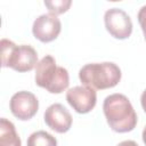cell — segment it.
Here are the masks:
<instances>
[{
	"label": "cell",
	"instance_id": "obj_1",
	"mask_svg": "<svg viewBox=\"0 0 146 146\" xmlns=\"http://www.w3.org/2000/svg\"><path fill=\"white\" fill-rule=\"evenodd\" d=\"M103 111L110 128L115 132H129L137 124V114L130 100L122 94L107 96L103 104Z\"/></svg>",
	"mask_w": 146,
	"mask_h": 146
},
{
	"label": "cell",
	"instance_id": "obj_2",
	"mask_svg": "<svg viewBox=\"0 0 146 146\" xmlns=\"http://www.w3.org/2000/svg\"><path fill=\"white\" fill-rule=\"evenodd\" d=\"M79 79L83 86L92 89H108L115 87L121 80L120 67L112 62L91 63L82 66Z\"/></svg>",
	"mask_w": 146,
	"mask_h": 146
},
{
	"label": "cell",
	"instance_id": "obj_3",
	"mask_svg": "<svg viewBox=\"0 0 146 146\" xmlns=\"http://www.w3.org/2000/svg\"><path fill=\"white\" fill-rule=\"evenodd\" d=\"M35 83L50 94H60L70 84L68 72L57 66L52 56L46 55L35 66Z\"/></svg>",
	"mask_w": 146,
	"mask_h": 146
},
{
	"label": "cell",
	"instance_id": "obj_4",
	"mask_svg": "<svg viewBox=\"0 0 146 146\" xmlns=\"http://www.w3.org/2000/svg\"><path fill=\"white\" fill-rule=\"evenodd\" d=\"M38 54L29 44L16 46L8 39H1V65L17 72H29L38 64Z\"/></svg>",
	"mask_w": 146,
	"mask_h": 146
},
{
	"label": "cell",
	"instance_id": "obj_5",
	"mask_svg": "<svg viewBox=\"0 0 146 146\" xmlns=\"http://www.w3.org/2000/svg\"><path fill=\"white\" fill-rule=\"evenodd\" d=\"M105 27L107 32L119 40H124L131 35L132 22L129 15L120 8H111L104 15Z\"/></svg>",
	"mask_w": 146,
	"mask_h": 146
},
{
	"label": "cell",
	"instance_id": "obj_6",
	"mask_svg": "<svg viewBox=\"0 0 146 146\" xmlns=\"http://www.w3.org/2000/svg\"><path fill=\"white\" fill-rule=\"evenodd\" d=\"M9 107L15 117L21 121H27L36 114L39 110V102L32 92L23 90L13 95Z\"/></svg>",
	"mask_w": 146,
	"mask_h": 146
},
{
	"label": "cell",
	"instance_id": "obj_7",
	"mask_svg": "<svg viewBox=\"0 0 146 146\" xmlns=\"http://www.w3.org/2000/svg\"><path fill=\"white\" fill-rule=\"evenodd\" d=\"M66 100L76 113L86 114L94 110L97 102V95L92 88L76 86L67 90Z\"/></svg>",
	"mask_w": 146,
	"mask_h": 146
},
{
	"label": "cell",
	"instance_id": "obj_8",
	"mask_svg": "<svg viewBox=\"0 0 146 146\" xmlns=\"http://www.w3.org/2000/svg\"><path fill=\"white\" fill-rule=\"evenodd\" d=\"M62 24L59 18L52 14H42L33 22L32 33L41 42H51L59 35Z\"/></svg>",
	"mask_w": 146,
	"mask_h": 146
},
{
	"label": "cell",
	"instance_id": "obj_9",
	"mask_svg": "<svg viewBox=\"0 0 146 146\" xmlns=\"http://www.w3.org/2000/svg\"><path fill=\"white\" fill-rule=\"evenodd\" d=\"M43 119H44L46 124L51 130H54L58 133L67 132L72 125L71 113L64 105H62L59 103L50 105L46 110V112L43 114Z\"/></svg>",
	"mask_w": 146,
	"mask_h": 146
},
{
	"label": "cell",
	"instance_id": "obj_10",
	"mask_svg": "<svg viewBox=\"0 0 146 146\" xmlns=\"http://www.w3.org/2000/svg\"><path fill=\"white\" fill-rule=\"evenodd\" d=\"M0 146H22L14 123L5 117L0 120Z\"/></svg>",
	"mask_w": 146,
	"mask_h": 146
},
{
	"label": "cell",
	"instance_id": "obj_11",
	"mask_svg": "<svg viewBox=\"0 0 146 146\" xmlns=\"http://www.w3.org/2000/svg\"><path fill=\"white\" fill-rule=\"evenodd\" d=\"M26 144L27 146H57V140L52 135L39 130L30 135Z\"/></svg>",
	"mask_w": 146,
	"mask_h": 146
},
{
	"label": "cell",
	"instance_id": "obj_12",
	"mask_svg": "<svg viewBox=\"0 0 146 146\" xmlns=\"http://www.w3.org/2000/svg\"><path fill=\"white\" fill-rule=\"evenodd\" d=\"M71 5H72L71 0H51V1L47 0L44 1V6L48 8L49 13L56 16L67 11Z\"/></svg>",
	"mask_w": 146,
	"mask_h": 146
},
{
	"label": "cell",
	"instance_id": "obj_13",
	"mask_svg": "<svg viewBox=\"0 0 146 146\" xmlns=\"http://www.w3.org/2000/svg\"><path fill=\"white\" fill-rule=\"evenodd\" d=\"M138 22H139V25L143 30L144 38L146 40V5L143 6L138 11Z\"/></svg>",
	"mask_w": 146,
	"mask_h": 146
},
{
	"label": "cell",
	"instance_id": "obj_14",
	"mask_svg": "<svg viewBox=\"0 0 146 146\" xmlns=\"http://www.w3.org/2000/svg\"><path fill=\"white\" fill-rule=\"evenodd\" d=\"M117 146H138V144L133 140H123L117 144Z\"/></svg>",
	"mask_w": 146,
	"mask_h": 146
},
{
	"label": "cell",
	"instance_id": "obj_15",
	"mask_svg": "<svg viewBox=\"0 0 146 146\" xmlns=\"http://www.w3.org/2000/svg\"><path fill=\"white\" fill-rule=\"evenodd\" d=\"M140 103H141V107L144 110V112L146 113V89L143 91L141 97H140Z\"/></svg>",
	"mask_w": 146,
	"mask_h": 146
},
{
	"label": "cell",
	"instance_id": "obj_16",
	"mask_svg": "<svg viewBox=\"0 0 146 146\" xmlns=\"http://www.w3.org/2000/svg\"><path fill=\"white\" fill-rule=\"evenodd\" d=\"M143 141H144V144L146 146V125L144 127V130H143Z\"/></svg>",
	"mask_w": 146,
	"mask_h": 146
}]
</instances>
